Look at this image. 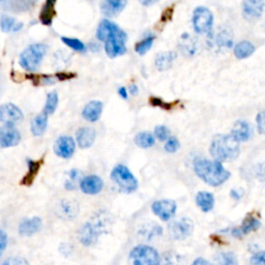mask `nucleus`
Here are the masks:
<instances>
[{
    "label": "nucleus",
    "instance_id": "nucleus-1",
    "mask_svg": "<svg viewBox=\"0 0 265 265\" xmlns=\"http://www.w3.org/2000/svg\"><path fill=\"white\" fill-rule=\"evenodd\" d=\"M194 169L196 174L211 186H219L230 177L229 171L223 167L221 162L217 161H209L205 159L196 160Z\"/></svg>",
    "mask_w": 265,
    "mask_h": 265
},
{
    "label": "nucleus",
    "instance_id": "nucleus-2",
    "mask_svg": "<svg viewBox=\"0 0 265 265\" xmlns=\"http://www.w3.org/2000/svg\"><path fill=\"white\" fill-rule=\"evenodd\" d=\"M210 154L221 163L235 160L239 154V142L232 135H216L210 145Z\"/></svg>",
    "mask_w": 265,
    "mask_h": 265
},
{
    "label": "nucleus",
    "instance_id": "nucleus-3",
    "mask_svg": "<svg viewBox=\"0 0 265 265\" xmlns=\"http://www.w3.org/2000/svg\"><path fill=\"white\" fill-rule=\"evenodd\" d=\"M46 55L45 46L41 44L31 45L21 53L19 64L27 72H35Z\"/></svg>",
    "mask_w": 265,
    "mask_h": 265
},
{
    "label": "nucleus",
    "instance_id": "nucleus-4",
    "mask_svg": "<svg viewBox=\"0 0 265 265\" xmlns=\"http://www.w3.org/2000/svg\"><path fill=\"white\" fill-rule=\"evenodd\" d=\"M111 179L119 190L124 193H133L138 189V180L128 167L117 165L111 172Z\"/></svg>",
    "mask_w": 265,
    "mask_h": 265
},
{
    "label": "nucleus",
    "instance_id": "nucleus-5",
    "mask_svg": "<svg viewBox=\"0 0 265 265\" xmlns=\"http://www.w3.org/2000/svg\"><path fill=\"white\" fill-rule=\"evenodd\" d=\"M132 265H160L161 257L157 250L148 245H137L130 253Z\"/></svg>",
    "mask_w": 265,
    "mask_h": 265
},
{
    "label": "nucleus",
    "instance_id": "nucleus-6",
    "mask_svg": "<svg viewBox=\"0 0 265 265\" xmlns=\"http://www.w3.org/2000/svg\"><path fill=\"white\" fill-rule=\"evenodd\" d=\"M128 36L120 28L105 42V52L110 58L123 55L127 52L126 43Z\"/></svg>",
    "mask_w": 265,
    "mask_h": 265
},
{
    "label": "nucleus",
    "instance_id": "nucleus-7",
    "mask_svg": "<svg viewBox=\"0 0 265 265\" xmlns=\"http://www.w3.org/2000/svg\"><path fill=\"white\" fill-rule=\"evenodd\" d=\"M213 24L212 13L204 7H199L194 11L193 25L196 33L201 35L210 34Z\"/></svg>",
    "mask_w": 265,
    "mask_h": 265
},
{
    "label": "nucleus",
    "instance_id": "nucleus-8",
    "mask_svg": "<svg viewBox=\"0 0 265 265\" xmlns=\"http://www.w3.org/2000/svg\"><path fill=\"white\" fill-rule=\"evenodd\" d=\"M193 229V221L191 219H188V217H182V219L174 221L169 226L170 234L177 240H182L189 237L192 234Z\"/></svg>",
    "mask_w": 265,
    "mask_h": 265
},
{
    "label": "nucleus",
    "instance_id": "nucleus-9",
    "mask_svg": "<svg viewBox=\"0 0 265 265\" xmlns=\"http://www.w3.org/2000/svg\"><path fill=\"white\" fill-rule=\"evenodd\" d=\"M20 141L21 134L14 124H4L0 127V148L17 146Z\"/></svg>",
    "mask_w": 265,
    "mask_h": 265
},
{
    "label": "nucleus",
    "instance_id": "nucleus-10",
    "mask_svg": "<svg viewBox=\"0 0 265 265\" xmlns=\"http://www.w3.org/2000/svg\"><path fill=\"white\" fill-rule=\"evenodd\" d=\"M24 118L21 109L14 104L8 103L0 106V121L4 124H15Z\"/></svg>",
    "mask_w": 265,
    "mask_h": 265
},
{
    "label": "nucleus",
    "instance_id": "nucleus-11",
    "mask_svg": "<svg viewBox=\"0 0 265 265\" xmlns=\"http://www.w3.org/2000/svg\"><path fill=\"white\" fill-rule=\"evenodd\" d=\"M102 227L99 223H86L79 232V238L80 241L85 246H90L95 244L99 238V236L102 234Z\"/></svg>",
    "mask_w": 265,
    "mask_h": 265
},
{
    "label": "nucleus",
    "instance_id": "nucleus-12",
    "mask_svg": "<svg viewBox=\"0 0 265 265\" xmlns=\"http://www.w3.org/2000/svg\"><path fill=\"white\" fill-rule=\"evenodd\" d=\"M151 209L162 221H169L176 212V203L173 200H159L152 204Z\"/></svg>",
    "mask_w": 265,
    "mask_h": 265
},
{
    "label": "nucleus",
    "instance_id": "nucleus-13",
    "mask_svg": "<svg viewBox=\"0 0 265 265\" xmlns=\"http://www.w3.org/2000/svg\"><path fill=\"white\" fill-rule=\"evenodd\" d=\"M53 149L59 158L70 159L73 157L76 149L75 140L70 136H61L56 140Z\"/></svg>",
    "mask_w": 265,
    "mask_h": 265
},
{
    "label": "nucleus",
    "instance_id": "nucleus-14",
    "mask_svg": "<svg viewBox=\"0 0 265 265\" xmlns=\"http://www.w3.org/2000/svg\"><path fill=\"white\" fill-rule=\"evenodd\" d=\"M265 0H244L242 5V15L247 21L259 19L264 11Z\"/></svg>",
    "mask_w": 265,
    "mask_h": 265
},
{
    "label": "nucleus",
    "instance_id": "nucleus-15",
    "mask_svg": "<svg viewBox=\"0 0 265 265\" xmlns=\"http://www.w3.org/2000/svg\"><path fill=\"white\" fill-rule=\"evenodd\" d=\"M78 212H79V204L70 199H62L56 207L57 215L64 220L75 219Z\"/></svg>",
    "mask_w": 265,
    "mask_h": 265
},
{
    "label": "nucleus",
    "instance_id": "nucleus-16",
    "mask_svg": "<svg viewBox=\"0 0 265 265\" xmlns=\"http://www.w3.org/2000/svg\"><path fill=\"white\" fill-rule=\"evenodd\" d=\"M104 188V181L98 175H88L81 179L80 189L84 194L96 195Z\"/></svg>",
    "mask_w": 265,
    "mask_h": 265
},
{
    "label": "nucleus",
    "instance_id": "nucleus-17",
    "mask_svg": "<svg viewBox=\"0 0 265 265\" xmlns=\"http://www.w3.org/2000/svg\"><path fill=\"white\" fill-rule=\"evenodd\" d=\"M96 136V131L92 128H81L76 133V141L80 148L86 149L95 143Z\"/></svg>",
    "mask_w": 265,
    "mask_h": 265
},
{
    "label": "nucleus",
    "instance_id": "nucleus-18",
    "mask_svg": "<svg viewBox=\"0 0 265 265\" xmlns=\"http://www.w3.org/2000/svg\"><path fill=\"white\" fill-rule=\"evenodd\" d=\"M128 0H103L101 10L107 17H115L127 6Z\"/></svg>",
    "mask_w": 265,
    "mask_h": 265
},
{
    "label": "nucleus",
    "instance_id": "nucleus-19",
    "mask_svg": "<svg viewBox=\"0 0 265 265\" xmlns=\"http://www.w3.org/2000/svg\"><path fill=\"white\" fill-rule=\"evenodd\" d=\"M103 112V103L101 101H91L83 109L82 116L89 122H96L100 119Z\"/></svg>",
    "mask_w": 265,
    "mask_h": 265
},
{
    "label": "nucleus",
    "instance_id": "nucleus-20",
    "mask_svg": "<svg viewBox=\"0 0 265 265\" xmlns=\"http://www.w3.org/2000/svg\"><path fill=\"white\" fill-rule=\"evenodd\" d=\"M232 137L238 142H244L251 137V127L244 120H237L234 122L231 131Z\"/></svg>",
    "mask_w": 265,
    "mask_h": 265
},
{
    "label": "nucleus",
    "instance_id": "nucleus-21",
    "mask_svg": "<svg viewBox=\"0 0 265 265\" xmlns=\"http://www.w3.org/2000/svg\"><path fill=\"white\" fill-rule=\"evenodd\" d=\"M42 226H43V222L41 220V217L35 216L31 217V219L23 221L19 226V232L21 235L30 236L39 232L42 229Z\"/></svg>",
    "mask_w": 265,
    "mask_h": 265
},
{
    "label": "nucleus",
    "instance_id": "nucleus-22",
    "mask_svg": "<svg viewBox=\"0 0 265 265\" xmlns=\"http://www.w3.org/2000/svg\"><path fill=\"white\" fill-rule=\"evenodd\" d=\"M57 0H46L41 14H40V21L46 25L50 26L53 22V18L55 17V6Z\"/></svg>",
    "mask_w": 265,
    "mask_h": 265
},
{
    "label": "nucleus",
    "instance_id": "nucleus-23",
    "mask_svg": "<svg viewBox=\"0 0 265 265\" xmlns=\"http://www.w3.org/2000/svg\"><path fill=\"white\" fill-rule=\"evenodd\" d=\"M118 29L119 27L115 23L109 20H103L98 27L97 38L102 42H106Z\"/></svg>",
    "mask_w": 265,
    "mask_h": 265
},
{
    "label": "nucleus",
    "instance_id": "nucleus-24",
    "mask_svg": "<svg viewBox=\"0 0 265 265\" xmlns=\"http://www.w3.org/2000/svg\"><path fill=\"white\" fill-rule=\"evenodd\" d=\"M43 164V160L41 161H34V160H27L28 165V171L26 175L21 180V184L23 185H31L35 181L39 171L41 169V166Z\"/></svg>",
    "mask_w": 265,
    "mask_h": 265
},
{
    "label": "nucleus",
    "instance_id": "nucleus-25",
    "mask_svg": "<svg viewBox=\"0 0 265 265\" xmlns=\"http://www.w3.org/2000/svg\"><path fill=\"white\" fill-rule=\"evenodd\" d=\"M47 126H48V115L43 112L37 115L31 121V133L37 137L42 136L46 132Z\"/></svg>",
    "mask_w": 265,
    "mask_h": 265
},
{
    "label": "nucleus",
    "instance_id": "nucleus-26",
    "mask_svg": "<svg viewBox=\"0 0 265 265\" xmlns=\"http://www.w3.org/2000/svg\"><path fill=\"white\" fill-rule=\"evenodd\" d=\"M196 203L202 211H210L214 206V197L208 192H199L196 196Z\"/></svg>",
    "mask_w": 265,
    "mask_h": 265
},
{
    "label": "nucleus",
    "instance_id": "nucleus-27",
    "mask_svg": "<svg viewBox=\"0 0 265 265\" xmlns=\"http://www.w3.org/2000/svg\"><path fill=\"white\" fill-rule=\"evenodd\" d=\"M176 53L175 52H163L158 54L155 57V67H157L160 71H167L169 68H171L174 60L176 59Z\"/></svg>",
    "mask_w": 265,
    "mask_h": 265
},
{
    "label": "nucleus",
    "instance_id": "nucleus-28",
    "mask_svg": "<svg viewBox=\"0 0 265 265\" xmlns=\"http://www.w3.org/2000/svg\"><path fill=\"white\" fill-rule=\"evenodd\" d=\"M259 227H260V221L257 219V217L250 214L245 217V220L241 225V228L234 230L233 233L237 232V236H240L241 234H247V233H250L251 231L257 230Z\"/></svg>",
    "mask_w": 265,
    "mask_h": 265
},
{
    "label": "nucleus",
    "instance_id": "nucleus-29",
    "mask_svg": "<svg viewBox=\"0 0 265 265\" xmlns=\"http://www.w3.org/2000/svg\"><path fill=\"white\" fill-rule=\"evenodd\" d=\"M254 52H255V46L247 41L238 43L234 48V55L238 59L247 58L248 56H251Z\"/></svg>",
    "mask_w": 265,
    "mask_h": 265
},
{
    "label": "nucleus",
    "instance_id": "nucleus-30",
    "mask_svg": "<svg viewBox=\"0 0 265 265\" xmlns=\"http://www.w3.org/2000/svg\"><path fill=\"white\" fill-rule=\"evenodd\" d=\"M135 143L137 146L141 148H149L154 145L155 140L153 135L149 132H141L136 135Z\"/></svg>",
    "mask_w": 265,
    "mask_h": 265
},
{
    "label": "nucleus",
    "instance_id": "nucleus-31",
    "mask_svg": "<svg viewBox=\"0 0 265 265\" xmlns=\"http://www.w3.org/2000/svg\"><path fill=\"white\" fill-rule=\"evenodd\" d=\"M0 27L4 33H10V31H19L23 27V23H17L16 20L10 16H3L0 20Z\"/></svg>",
    "mask_w": 265,
    "mask_h": 265
},
{
    "label": "nucleus",
    "instance_id": "nucleus-32",
    "mask_svg": "<svg viewBox=\"0 0 265 265\" xmlns=\"http://www.w3.org/2000/svg\"><path fill=\"white\" fill-rule=\"evenodd\" d=\"M58 106V95L56 91H51L50 93H48V96H47V101H46V105L44 108V112L47 115H51L55 112L56 108Z\"/></svg>",
    "mask_w": 265,
    "mask_h": 265
},
{
    "label": "nucleus",
    "instance_id": "nucleus-33",
    "mask_svg": "<svg viewBox=\"0 0 265 265\" xmlns=\"http://www.w3.org/2000/svg\"><path fill=\"white\" fill-rule=\"evenodd\" d=\"M153 41H154V37H152V36L145 38L141 42H139V43L136 44V46H135V51L139 55H144L145 53H147L150 50L151 46L153 44Z\"/></svg>",
    "mask_w": 265,
    "mask_h": 265
},
{
    "label": "nucleus",
    "instance_id": "nucleus-34",
    "mask_svg": "<svg viewBox=\"0 0 265 265\" xmlns=\"http://www.w3.org/2000/svg\"><path fill=\"white\" fill-rule=\"evenodd\" d=\"M61 41L66 46L70 47L71 49L77 51V52H84L86 50L85 45L79 41L78 39H73V38H67V37H62Z\"/></svg>",
    "mask_w": 265,
    "mask_h": 265
},
{
    "label": "nucleus",
    "instance_id": "nucleus-35",
    "mask_svg": "<svg viewBox=\"0 0 265 265\" xmlns=\"http://www.w3.org/2000/svg\"><path fill=\"white\" fill-rule=\"evenodd\" d=\"M216 43L219 45V47H226V48H230L233 44V40L230 34H228L227 31H222V33L217 36L216 38Z\"/></svg>",
    "mask_w": 265,
    "mask_h": 265
},
{
    "label": "nucleus",
    "instance_id": "nucleus-36",
    "mask_svg": "<svg viewBox=\"0 0 265 265\" xmlns=\"http://www.w3.org/2000/svg\"><path fill=\"white\" fill-rule=\"evenodd\" d=\"M221 265H238L236 256L233 253H223L220 255Z\"/></svg>",
    "mask_w": 265,
    "mask_h": 265
},
{
    "label": "nucleus",
    "instance_id": "nucleus-37",
    "mask_svg": "<svg viewBox=\"0 0 265 265\" xmlns=\"http://www.w3.org/2000/svg\"><path fill=\"white\" fill-rule=\"evenodd\" d=\"M179 148V142L178 140L174 137H171L167 140V142L165 144V150L167 152H170V153H173L175 151H177Z\"/></svg>",
    "mask_w": 265,
    "mask_h": 265
},
{
    "label": "nucleus",
    "instance_id": "nucleus-38",
    "mask_svg": "<svg viewBox=\"0 0 265 265\" xmlns=\"http://www.w3.org/2000/svg\"><path fill=\"white\" fill-rule=\"evenodd\" d=\"M169 130L165 126H157L154 129V136L157 137L160 141H165L169 139Z\"/></svg>",
    "mask_w": 265,
    "mask_h": 265
},
{
    "label": "nucleus",
    "instance_id": "nucleus-39",
    "mask_svg": "<svg viewBox=\"0 0 265 265\" xmlns=\"http://www.w3.org/2000/svg\"><path fill=\"white\" fill-rule=\"evenodd\" d=\"M78 174H79V172H78L76 169L71 170L70 178H69V180L66 183V188L68 190H75L76 189V180L78 178Z\"/></svg>",
    "mask_w": 265,
    "mask_h": 265
},
{
    "label": "nucleus",
    "instance_id": "nucleus-40",
    "mask_svg": "<svg viewBox=\"0 0 265 265\" xmlns=\"http://www.w3.org/2000/svg\"><path fill=\"white\" fill-rule=\"evenodd\" d=\"M256 120H257V127H258L259 133L262 135H265V111L259 112Z\"/></svg>",
    "mask_w": 265,
    "mask_h": 265
},
{
    "label": "nucleus",
    "instance_id": "nucleus-41",
    "mask_svg": "<svg viewBox=\"0 0 265 265\" xmlns=\"http://www.w3.org/2000/svg\"><path fill=\"white\" fill-rule=\"evenodd\" d=\"M160 265H180V261L178 256L175 255H167Z\"/></svg>",
    "mask_w": 265,
    "mask_h": 265
},
{
    "label": "nucleus",
    "instance_id": "nucleus-42",
    "mask_svg": "<svg viewBox=\"0 0 265 265\" xmlns=\"http://www.w3.org/2000/svg\"><path fill=\"white\" fill-rule=\"evenodd\" d=\"M3 265H29V263L20 257H12L4 262Z\"/></svg>",
    "mask_w": 265,
    "mask_h": 265
},
{
    "label": "nucleus",
    "instance_id": "nucleus-43",
    "mask_svg": "<svg viewBox=\"0 0 265 265\" xmlns=\"http://www.w3.org/2000/svg\"><path fill=\"white\" fill-rule=\"evenodd\" d=\"M252 265H265V252H259L251 258Z\"/></svg>",
    "mask_w": 265,
    "mask_h": 265
},
{
    "label": "nucleus",
    "instance_id": "nucleus-44",
    "mask_svg": "<svg viewBox=\"0 0 265 265\" xmlns=\"http://www.w3.org/2000/svg\"><path fill=\"white\" fill-rule=\"evenodd\" d=\"M7 244H8V236L6 234V232L0 230V256H2L3 253L5 252Z\"/></svg>",
    "mask_w": 265,
    "mask_h": 265
},
{
    "label": "nucleus",
    "instance_id": "nucleus-45",
    "mask_svg": "<svg viewBox=\"0 0 265 265\" xmlns=\"http://www.w3.org/2000/svg\"><path fill=\"white\" fill-rule=\"evenodd\" d=\"M150 103H151V105H153V106H160V107H163L164 109H169V108H170L169 105L163 103L160 99H157V98H151V99H150Z\"/></svg>",
    "mask_w": 265,
    "mask_h": 265
},
{
    "label": "nucleus",
    "instance_id": "nucleus-46",
    "mask_svg": "<svg viewBox=\"0 0 265 265\" xmlns=\"http://www.w3.org/2000/svg\"><path fill=\"white\" fill-rule=\"evenodd\" d=\"M35 3H36V0H17V5L20 6V8L23 10H24L23 7L33 6Z\"/></svg>",
    "mask_w": 265,
    "mask_h": 265
},
{
    "label": "nucleus",
    "instance_id": "nucleus-47",
    "mask_svg": "<svg viewBox=\"0 0 265 265\" xmlns=\"http://www.w3.org/2000/svg\"><path fill=\"white\" fill-rule=\"evenodd\" d=\"M192 265H211V263L203 258H198L193 262Z\"/></svg>",
    "mask_w": 265,
    "mask_h": 265
},
{
    "label": "nucleus",
    "instance_id": "nucleus-48",
    "mask_svg": "<svg viewBox=\"0 0 265 265\" xmlns=\"http://www.w3.org/2000/svg\"><path fill=\"white\" fill-rule=\"evenodd\" d=\"M118 93H119V96L123 99H128V90L126 87H120L118 89Z\"/></svg>",
    "mask_w": 265,
    "mask_h": 265
},
{
    "label": "nucleus",
    "instance_id": "nucleus-49",
    "mask_svg": "<svg viewBox=\"0 0 265 265\" xmlns=\"http://www.w3.org/2000/svg\"><path fill=\"white\" fill-rule=\"evenodd\" d=\"M159 0H140V3H141V5L145 6V7H148V6H151L155 3H158Z\"/></svg>",
    "mask_w": 265,
    "mask_h": 265
},
{
    "label": "nucleus",
    "instance_id": "nucleus-50",
    "mask_svg": "<svg viewBox=\"0 0 265 265\" xmlns=\"http://www.w3.org/2000/svg\"><path fill=\"white\" fill-rule=\"evenodd\" d=\"M129 90H130V92L132 93V95H137V93H138V87H137V85L130 86Z\"/></svg>",
    "mask_w": 265,
    "mask_h": 265
},
{
    "label": "nucleus",
    "instance_id": "nucleus-51",
    "mask_svg": "<svg viewBox=\"0 0 265 265\" xmlns=\"http://www.w3.org/2000/svg\"><path fill=\"white\" fill-rule=\"evenodd\" d=\"M0 2H3V0H0Z\"/></svg>",
    "mask_w": 265,
    "mask_h": 265
}]
</instances>
